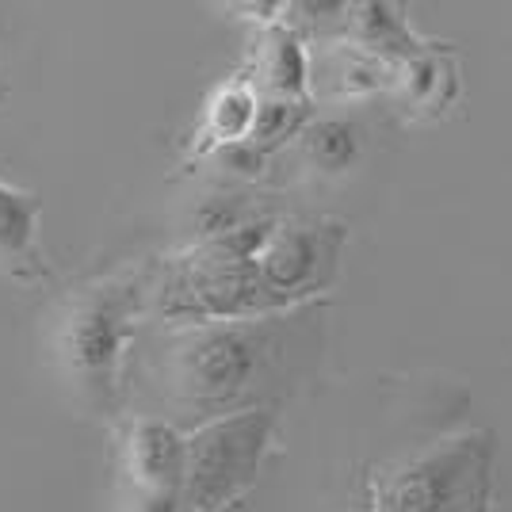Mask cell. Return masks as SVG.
Segmentation results:
<instances>
[{
    "instance_id": "3",
    "label": "cell",
    "mask_w": 512,
    "mask_h": 512,
    "mask_svg": "<svg viewBox=\"0 0 512 512\" xmlns=\"http://www.w3.org/2000/svg\"><path fill=\"white\" fill-rule=\"evenodd\" d=\"M276 432V409L245 406L226 417L203 421L188 436L184 509L222 512L256 482Z\"/></svg>"
},
{
    "instance_id": "9",
    "label": "cell",
    "mask_w": 512,
    "mask_h": 512,
    "mask_svg": "<svg viewBox=\"0 0 512 512\" xmlns=\"http://www.w3.org/2000/svg\"><path fill=\"white\" fill-rule=\"evenodd\" d=\"M310 54L302 50V39L287 23H272L260 39L256 77L260 96L272 100H310Z\"/></svg>"
},
{
    "instance_id": "4",
    "label": "cell",
    "mask_w": 512,
    "mask_h": 512,
    "mask_svg": "<svg viewBox=\"0 0 512 512\" xmlns=\"http://www.w3.org/2000/svg\"><path fill=\"white\" fill-rule=\"evenodd\" d=\"M490 463V432L451 436L383 474L367 512H470L482 493H490Z\"/></svg>"
},
{
    "instance_id": "14",
    "label": "cell",
    "mask_w": 512,
    "mask_h": 512,
    "mask_svg": "<svg viewBox=\"0 0 512 512\" xmlns=\"http://www.w3.org/2000/svg\"><path fill=\"white\" fill-rule=\"evenodd\" d=\"M306 127H310V100H272V96H260V111H256V127L249 142L260 146L264 153H272L279 142L299 138Z\"/></svg>"
},
{
    "instance_id": "16",
    "label": "cell",
    "mask_w": 512,
    "mask_h": 512,
    "mask_svg": "<svg viewBox=\"0 0 512 512\" xmlns=\"http://www.w3.org/2000/svg\"><path fill=\"white\" fill-rule=\"evenodd\" d=\"M470 512H490V493H482V497L474 501V509H470Z\"/></svg>"
},
{
    "instance_id": "15",
    "label": "cell",
    "mask_w": 512,
    "mask_h": 512,
    "mask_svg": "<svg viewBox=\"0 0 512 512\" xmlns=\"http://www.w3.org/2000/svg\"><path fill=\"white\" fill-rule=\"evenodd\" d=\"M222 165H230L234 172H241V176H256V172L264 169V161H268V153L260 150V146H253V142H237V146H226V150L214 153Z\"/></svg>"
},
{
    "instance_id": "11",
    "label": "cell",
    "mask_w": 512,
    "mask_h": 512,
    "mask_svg": "<svg viewBox=\"0 0 512 512\" xmlns=\"http://www.w3.org/2000/svg\"><path fill=\"white\" fill-rule=\"evenodd\" d=\"M321 77H325L329 96L352 100V96H367V92H379L390 85L398 77V65L367 54L356 43H333L321 58Z\"/></svg>"
},
{
    "instance_id": "2",
    "label": "cell",
    "mask_w": 512,
    "mask_h": 512,
    "mask_svg": "<svg viewBox=\"0 0 512 512\" xmlns=\"http://www.w3.org/2000/svg\"><path fill=\"white\" fill-rule=\"evenodd\" d=\"M272 318L188 325L172 344V398L207 421L245 409L272 352Z\"/></svg>"
},
{
    "instance_id": "13",
    "label": "cell",
    "mask_w": 512,
    "mask_h": 512,
    "mask_svg": "<svg viewBox=\"0 0 512 512\" xmlns=\"http://www.w3.org/2000/svg\"><path fill=\"white\" fill-rule=\"evenodd\" d=\"M398 88L409 107H444L455 92V77H451V65L428 50L398 69Z\"/></svg>"
},
{
    "instance_id": "5",
    "label": "cell",
    "mask_w": 512,
    "mask_h": 512,
    "mask_svg": "<svg viewBox=\"0 0 512 512\" xmlns=\"http://www.w3.org/2000/svg\"><path fill=\"white\" fill-rule=\"evenodd\" d=\"M344 230L337 222L272 218L256 249V272L287 310L329 287L341 260Z\"/></svg>"
},
{
    "instance_id": "7",
    "label": "cell",
    "mask_w": 512,
    "mask_h": 512,
    "mask_svg": "<svg viewBox=\"0 0 512 512\" xmlns=\"http://www.w3.org/2000/svg\"><path fill=\"white\" fill-rule=\"evenodd\" d=\"M43 199L27 188L0 180V272L20 283H43L50 276L39 245Z\"/></svg>"
},
{
    "instance_id": "8",
    "label": "cell",
    "mask_w": 512,
    "mask_h": 512,
    "mask_svg": "<svg viewBox=\"0 0 512 512\" xmlns=\"http://www.w3.org/2000/svg\"><path fill=\"white\" fill-rule=\"evenodd\" d=\"M348 43H356L360 50L383 58L390 65H402L413 62L428 54V46L413 35L409 20L402 16L398 4H383V0H367V4H352L348 8Z\"/></svg>"
},
{
    "instance_id": "18",
    "label": "cell",
    "mask_w": 512,
    "mask_h": 512,
    "mask_svg": "<svg viewBox=\"0 0 512 512\" xmlns=\"http://www.w3.org/2000/svg\"><path fill=\"white\" fill-rule=\"evenodd\" d=\"M184 512H195V509H184Z\"/></svg>"
},
{
    "instance_id": "17",
    "label": "cell",
    "mask_w": 512,
    "mask_h": 512,
    "mask_svg": "<svg viewBox=\"0 0 512 512\" xmlns=\"http://www.w3.org/2000/svg\"><path fill=\"white\" fill-rule=\"evenodd\" d=\"M4 96H8V88H4V73H0V100H4Z\"/></svg>"
},
{
    "instance_id": "12",
    "label": "cell",
    "mask_w": 512,
    "mask_h": 512,
    "mask_svg": "<svg viewBox=\"0 0 512 512\" xmlns=\"http://www.w3.org/2000/svg\"><path fill=\"white\" fill-rule=\"evenodd\" d=\"M306 165H314L325 176H341L360 161V127L344 115H321L310 119V127L299 134Z\"/></svg>"
},
{
    "instance_id": "6",
    "label": "cell",
    "mask_w": 512,
    "mask_h": 512,
    "mask_svg": "<svg viewBox=\"0 0 512 512\" xmlns=\"http://www.w3.org/2000/svg\"><path fill=\"white\" fill-rule=\"evenodd\" d=\"M123 474L130 501L180 505L184 509V478H188V436L169 421L134 417L123 436Z\"/></svg>"
},
{
    "instance_id": "1",
    "label": "cell",
    "mask_w": 512,
    "mask_h": 512,
    "mask_svg": "<svg viewBox=\"0 0 512 512\" xmlns=\"http://www.w3.org/2000/svg\"><path fill=\"white\" fill-rule=\"evenodd\" d=\"M142 310L138 279H107L92 283L62 310L54 356L62 367L73 398L88 413L119 409V379L123 356L134 337V318Z\"/></svg>"
},
{
    "instance_id": "10",
    "label": "cell",
    "mask_w": 512,
    "mask_h": 512,
    "mask_svg": "<svg viewBox=\"0 0 512 512\" xmlns=\"http://www.w3.org/2000/svg\"><path fill=\"white\" fill-rule=\"evenodd\" d=\"M256 111H260V92L249 81H230L211 96L207 104V119L195 142V157L203 153H218L237 142H249L256 127Z\"/></svg>"
}]
</instances>
